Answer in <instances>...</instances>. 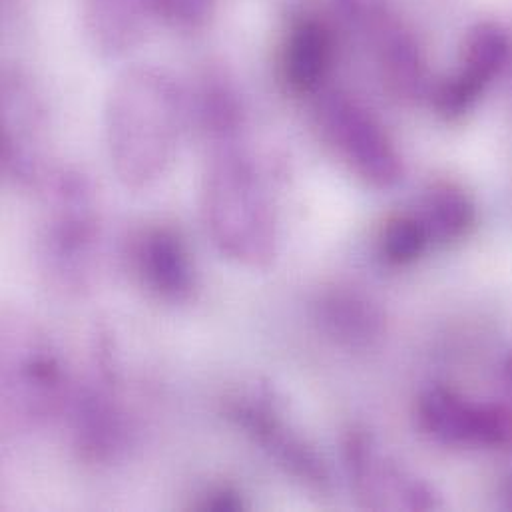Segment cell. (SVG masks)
<instances>
[{"label": "cell", "mask_w": 512, "mask_h": 512, "mask_svg": "<svg viewBox=\"0 0 512 512\" xmlns=\"http://www.w3.org/2000/svg\"><path fill=\"white\" fill-rule=\"evenodd\" d=\"M184 96L164 70L134 66L112 84L104 134L112 170L122 186L144 190L172 168L184 126Z\"/></svg>", "instance_id": "1"}, {"label": "cell", "mask_w": 512, "mask_h": 512, "mask_svg": "<svg viewBox=\"0 0 512 512\" xmlns=\"http://www.w3.org/2000/svg\"><path fill=\"white\" fill-rule=\"evenodd\" d=\"M202 208L216 248L246 267H267L277 252L271 202L254 162L236 146L216 148Z\"/></svg>", "instance_id": "2"}, {"label": "cell", "mask_w": 512, "mask_h": 512, "mask_svg": "<svg viewBox=\"0 0 512 512\" xmlns=\"http://www.w3.org/2000/svg\"><path fill=\"white\" fill-rule=\"evenodd\" d=\"M48 208L42 256L56 279L70 287H80L88 279L98 238L88 182L74 172L56 174L48 190Z\"/></svg>", "instance_id": "3"}, {"label": "cell", "mask_w": 512, "mask_h": 512, "mask_svg": "<svg viewBox=\"0 0 512 512\" xmlns=\"http://www.w3.org/2000/svg\"><path fill=\"white\" fill-rule=\"evenodd\" d=\"M319 126L343 162L377 190L403 180V160L377 118L347 94L331 92L319 102Z\"/></svg>", "instance_id": "4"}, {"label": "cell", "mask_w": 512, "mask_h": 512, "mask_svg": "<svg viewBox=\"0 0 512 512\" xmlns=\"http://www.w3.org/2000/svg\"><path fill=\"white\" fill-rule=\"evenodd\" d=\"M419 427L451 447H511L512 399L475 403L465 395L431 387L417 401Z\"/></svg>", "instance_id": "5"}, {"label": "cell", "mask_w": 512, "mask_h": 512, "mask_svg": "<svg viewBox=\"0 0 512 512\" xmlns=\"http://www.w3.org/2000/svg\"><path fill=\"white\" fill-rule=\"evenodd\" d=\"M232 417L261 449L287 473L317 491L329 489L331 477L319 453L293 431L271 401V393L254 391L232 405Z\"/></svg>", "instance_id": "6"}, {"label": "cell", "mask_w": 512, "mask_h": 512, "mask_svg": "<svg viewBox=\"0 0 512 512\" xmlns=\"http://www.w3.org/2000/svg\"><path fill=\"white\" fill-rule=\"evenodd\" d=\"M46 138L44 106L20 72L2 80V170L20 186L36 184L42 174Z\"/></svg>", "instance_id": "7"}, {"label": "cell", "mask_w": 512, "mask_h": 512, "mask_svg": "<svg viewBox=\"0 0 512 512\" xmlns=\"http://www.w3.org/2000/svg\"><path fill=\"white\" fill-rule=\"evenodd\" d=\"M345 459L363 507L385 509L391 507L389 499H395V507L407 511H431L441 507L437 495L423 481L383 461L369 435L361 431L351 433L345 443Z\"/></svg>", "instance_id": "8"}, {"label": "cell", "mask_w": 512, "mask_h": 512, "mask_svg": "<svg viewBox=\"0 0 512 512\" xmlns=\"http://www.w3.org/2000/svg\"><path fill=\"white\" fill-rule=\"evenodd\" d=\"M509 52V38L497 24H479L465 42L459 72L431 90L437 112L445 118H459L469 112L483 90L501 74Z\"/></svg>", "instance_id": "9"}, {"label": "cell", "mask_w": 512, "mask_h": 512, "mask_svg": "<svg viewBox=\"0 0 512 512\" xmlns=\"http://www.w3.org/2000/svg\"><path fill=\"white\" fill-rule=\"evenodd\" d=\"M66 401L64 375L58 361L46 347L34 341L26 351H18L6 361L4 403L22 423H42L50 419Z\"/></svg>", "instance_id": "10"}, {"label": "cell", "mask_w": 512, "mask_h": 512, "mask_svg": "<svg viewBox=\"0 0 512 512\" xmlns=\"http://www.w3.org/2000/svg\"><path fill=\"white\" fill-rule=\"evenodd\" d=\"M134 263L144 285L160 299L180 303L194 291V265L184 240L170 228H148L134 244Z\"/></svg>", "instance_id": "11"}, {"label": "cell", "mask_w": 512, "mask_h": 512, "mask_svg": "<svg viewBox=\"0 0 512 512\" xmlns=\"http://www.w3.org/2000/svg\"><path fill=\"white\" fill-rule=\"evenodd\" d=\"M154 18V0H82L84 34L104 58H120L134 50Z\"/></svg>", "instance_id": "12"}, {"label": "cell", "mask_w": 512, "mask_h": 512, "mask_svg": "<svg viewBox=\"0 0 512 512\" xmlns=\"http://www.w3.org/2000/svg\"><path fill=\"white\" fill-rule=\"evenodd\" d=\"M333 54L331 28L317 16H299L281 46L279 68L285 86L295 94L317 92L329 74Z\"/></svg>", "instance_id": "13"}, {"label": "cell", "mask_w": 512, "mask_h": 512, "mask_svg": "<svg viewBox=\"0 0 512 512\" xmlns=\"http://www.w3.org/2000/svg\"><path fill=\"white\" fill-rule=\"evenodd\" d=\"M367 32L373 36L381 74L395 96L419 100L431 94L423 50L401 20L387 12Z\"/></svg>", "instance_id": "14"}, {"label": "cell", "mask_w": 512, "mask_h": 512, "mask_svg": "<svg viewBox=\"0 0 512 512\" xmlns=\"http://www.w3.org/2000/svg\"><path fill=\"white\" fill-rule=\"evenodd\" d=\"M72 431L80 457L88 463H112L126 449V421L116 401L96 387L82 389L72 405Z\"/></svg>", "instance_id": "15"}, {"label": "cell", "mask_w": 512, "mask_h": 512, "mask_svg": "<svg viewBox=\"0 0 512 512\" xmlns=\"http://www.w3.org/2000/svg\"><path fill=\"white\" fill-rule=\"evenodd\" d=\"M317 317L323 331L343 347H371L385 329L381 309L365 295L349 289H337L321 297Z\"/></svg>", "instance_id": "16"}, {"label": "cell", "mask_w": 512, "mask_h": 512, "mask_svg": "<svg viewBox=\"0 0 512 512\" xmlns=\"http://www.w3.org/2000/svg\"><path fill=\"white\" fill-rule=\"evenodd\" d=\"M196 114L214 150L238 144L244 126V110L236 88L224 74L210 72L204 78L198 90Z\"/></svg>", "instance_id": "17"}, {"label": "cell", "mask_w": 512, "mask_h": 512, "mask_svg": "<svg viewBox=\"0 0 512 512\" xmlns=\"http://www.w3.org/2000/svg\"><path fill=\"white\" fill-rule=\"evenodd\" d=\"M419 220L431 242L447 244L463 238L475 222L471 198L455 184H435L421 198Z\"/></svg>", "instance_id": "18"}, {"label": "cell", "mask_w": 512, "mask_h": 512, "mask_svg": "<svg viewBox=\"0 0 512 512\" xmlns=\"http://www.w3.org/2000/svg\"><path fill=\"white\" fill-rule=\"evenodd\" d=\"M431 238L417 214L391 218L381 234V256L391 265H409L425 254Z\"/></svg>", "instance_id": "19"}, {"label": "cell", "mask_w": 512, "mask_h": 512, "mask_svg": "<svg viewBox=\"0 0 512 512\" xmlns=\"http://www.w3.org/2000/svg\"><path fill=\"white\" fill-rule=\"evenodd\" d=\"M216 0H154L156 18L184 32L204 28L214 14Z\"/></svg>", "instance_id": "20"}, {"label": "cell", "mask_w": 512, "mask_h": 512, "mask_svg": "<svg viewBox=\"0 0 512 512\" xmlns=\"http://www.w3.org/2000/svg\"><path fill=\"white\" fill-rule=\"evenodd\" d=\"M341 14L353 24L369 30L383 14H387L385 0H335Z\"/></svg>", "instance_id": "21"}, {"label": "cell", "mask_w": 512, "mask_h": 512, "mask_svg": "<svg viewBox=\"0 0 512 512\" xmlns=\"http://www.w3.org/2000/svg\"><path fill=\"white\" fill-rule=\"evenodd\" d=\"M202 511H242L246 505L242 501V497L230 489H218V491H212L200 505H198Z\"/></svg>", "instance_id": "22"}, {"label": "cell", "mask_w": 512, "mask_h": 512, "mask_svg": "<svg viewBox=\"0 0 512 512\" xmlns=\"http://www.w3.org/2000/svg\"><path fill=\"white\" fill-rule=\"evenodd\" d=\"M505 383H507V393H509V397H512V355L505 367Z\"/></svg>", "instance_id": "23"}, {"label": "cell", "mask_w": 512, "mask_h": 512, "mask_svg": "<svg viewBox=\"0 0 512 512\" xmlns=\"http://www.w3.org/2000/svg\"><path fill=\"white\" fill-rule=\"evenodd\" d=\"M509 501H511V507H512V487H511V493H509Z\"/></svg>", "instance_id": "24"}]
</instances>
